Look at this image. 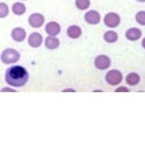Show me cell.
<instances>
[{
    "label": "cell",
    "instance_id": "16",
    "mask_svg": "<svg viewBox=\"0 0 145 146\" xmlns=\"http://www.w3.org/2000/svg\"><path fill=\"white\" fill-rule=\"evenodd\" d=\"M104 39L108 43H114L118 40V34L114 31H107L104 34Z\"/></svg>",
    "mask_w": 145,
    "mask_h": 146
},
{
    "label": "cell",
    "instance_id": "1",
    "mask_svg": "<svg viewBox=\"0 0 145 146\" xmlns=\"http://www.w3.org/2000/svg\"><path fill=\"white\" fill-rule=\"evenodd\" d=\"M28 80V73L22 66H13L7 68L6 72V81L13 87H22Z\"/></svg>",
    "mask_w": 145,
    "mask_h": 146
},
{
    "label": "cell",
    "instance_id": "21",
    "mask_svg": "<svg viewBox=\"0 0 145 146\" xmlns=\"http://www.w3.org/2000/svg\"><path fill=\"white\" fill-rule=\"evenodd\" d=\"M1 91H15V90H11V89H8V88H5V89L1 90Z\"/></svg>",
    "mask_w": 145,
    "mask_h": 146
},
{
    "label": "cell",
    "instance_id": "8",
    "mask_svg": "<svg viewBox=\"0 0 145 146\" xmlns=\"http://www.w3.org/2000/svg\"><path fill=\"white\" fill-rule=\"evenodd\" d=\"M11 36L17 42H22V41L25 40L26 36V30L24 29H22V27H16V29L12 30Z\"/></svg>",
    "mask_w": 145,
    "mask_h": 146
},
{
    "label": "cell",
    "instance_id": "20",
    "mask_svg": "<svg viewBox=\"0 0 145 146\" xmlns=\"http://www.w3.org/2000/svg\"><path fill=\"white\" fill-rule=\"evenodd\" d=\"M120 91H123V92H128L129 90L126 88V87H120L119 89L115 90V92H120Z\"/></svg>",
    "mask_w": 145,
    "mask_h": 146
},
{
    "label": "cell",
    "instance_id": "9",
    "mask_svg": "<svg viewBox=\"0 0 145 146\" xmlns=\"http://www.w3.org/2000/svg\"><path fill=\"white\" fill-rule=\"evenodd\" d=\"M46 32L52 36H55L60 33V26L57 22H49L46 26Z\"/></svg>",
    "mask_w": 145,
    "mask_h": 146
},
{
    "label": "cell",
    "instance_id": "17",
    "mask_svg": "<svg viewBox=\"0 0 145 146\" xmlns=\"http://www.w3.org/2000/svg\"><path fill=\"white\" fill-rule=\"evenodd\" d=\"M90 1L89 0H76V7L81 10H85L89 7Z\"/></svg>",
    "mask_w": 145,
    "mask_h": 146
},
{
    "label": "cell",
    "instance_id": "6",
    "mask_svg": "<svg viewBox=\"0 0 145 146\" xmlns=\"http://www.w3.org/2000/svg\"><path fill=\"white\" fill-rule=\"evenodd\" d=\"M44 17L38 13H34L28 17L29 25L32 27H35V29H38V27H41L44 24Z\"/></svg>",
    "mask_w": 145,
    "mask_h": 146
},
{
    "label": "cell",
    "instance_id": "2",
    "mask_svg": "<svg viewBox=\"0 0 145 146\" xmlns=\"http://www.w3.org/2000/svg\"><path fill=\"white\" fill-rule=\"evenodd\" d=\"M20 58V54L14 48H7L2 52L1 61L5 64H12L19 61Z\"/></svg>",
    "mask_w": 145,
    "mask_h": 146
},
{
    "label": "cell",
    "instance_id": "3",
    "mask_svg": "<svg viewBox=\"0 0 145 146\" xmlns=\"http://www.w3.org/2000/svg\"><path fill=\"white\" fill-rule=\"evenodd\" d=\"M106 81L111 86H116L122 81L121 72L117 70H111L106 74Z\"/></svg>",
    "mask_w": 145,
    "mask_h": 146
},
{
    "label": "cell",
    "instance_id": "10",
    "mask_svg": "<svg viewBox=\"0 0 145 146\" xmlns=\"http://www.w3.org/2000/svg\"><path fill=\"white\" fill-rule=\"evenodd\" d=\"M43 38L42 36L40 35L38 32H34L32 33L28 38V44L31 46L32 48H38L42 43Z\"/></svg>",
    "mask_w": 145,
    "mask_h": 146
},
{
    "label": "cell",
    "instance_id": "22",
    "mask_svg": "<svg viewBox=\"0 0 145 146\" xmlns=\"http://www.w3.org/2000/svg\"><path fill=\"white\" fill-rule=\"evenodd\" d=\"M142 47L145 48V38L142 39Z\"/></svg>",
    "mask_w": 145,
    "mask_h": 146
},
{
    "label": "cell",
    "instance_id": "18",
    "mask_svg": "<svg viewBox=\"0 0 145 146\" xmlns=\"http://www.w3.org/2000/svg\"><path fill=\"white\" fill-rule=\"evenodd\" d=\"M8 13H9V9H8L7 5L5 3H0V17H6Z\"/></svg>",
    "mask_w": 145,
    "mask_h": 146
},
{
    "label": "cell",
    "instance_id": "23",
    "mask_svg": "<svg viewBox=\"0 0 145 146\" xmlns=\"http://www.w3.org/2000/svg\"><path fill=\"white\" fill-rule=\"evenodd\" d=\"M139 2H145V0H137Z\"/></svg>",
    "mask_w": 145,
    "mask_h": 146
},
{
    "label": "cell",
    "instance_id": "15",
    "mask_svg": "<svg viewBox=\"0 0 145 146\" xmlns=\"http://www.w3.org/2000/svg\"><path fill=\"white\" fill-rule=\"evenodd\" d=\"M12 11H13V13L15 14V15L21 16L26 12V6L24 4L19 3V2L15 3L14 5H13V7H12Z\"/></svg>",
    "mask_w": 145,
    "mask_h": 146
},
{
    "label": "cell",
    "instance_id": "13",
    "mask_svg": "<svg viewBox=\"0 0 145 146\" xmlns=\"http://www.w3.org/2000/svg\"><path fill=\"white\" fill-rule=\"evenodd\" d=\"M81 33H82L81 29L79 26H76V25L70 26L67 30V34L70 38H78L81 36Z\"/></svg>",
    "mask_w": 145,
    "mask_h": 146
},
{
    "label": "cell",
    "instance_id": "19",
    "mask_svg": "<svg viewBox=\"0 0 145 146\" xmlns=\"http://www.w3.org/2000/svg\"><path fill=\"white\" fill-rule=\"evenodd\" d=\"M136 21H137L140 25L145 26V11H140L136 14Z\"/></svg>",
    "mask_w": 145,
    "mask_h": 146
},
{
    "label": "cell",
    "instance_id": "5",
    "mask_svg": "<svg viewBox=\"0 0 145 146\" xmlns=\"http://www.w3.org/2000/svg\"><path fill=\"white\" fill-rule=\"evenodd\" d=\"M111 66V59L106 55H99L95 58V67L98 70H107Z\"/></svg>",
    "mask_w": 145,
    "mask_h": 146
},
{
    "label": "cell",
    "instance_id": "7",
    "mask_svg": "<svg viewBox=\"0 0 145 146\" xmlns=\"http://www.w3.org/2000/svg\"><path fill=\"white\" fill-rule=\"evenodd\" d=\"M85 20L90 25H97L101 21V15L95 10H90L85 14Z\"/></svg>",
    "mask_w": 145,
    "mask_h": 146
},
{
    "label": "cell",
    "instance_id": "12",
    "mask_svg": "<svg viewBox=\"0 0 145 146\" xmlns=\"http://www.w3.org/2000/svg\"><path fill=\"white\" fill-rule=\"evenodd\" d=\"M45 46L48 49H55L60 46V39L55 38V36H49L45 40Z\"/></svg>",
    "mask_w": 145,
    "mask_h": 146
},
{
    "label": "cell",
    "instance_id": "14",
    "mask_svg": "<svg viewBox=\"0 0 145 146\" xmlns=\"http://www.w3.org/2000/svg\"><path fill=\"white\" fill-rule=\"evenodd\" d=\"M126 82L130 86H135L140 82V76L135 72H131L126 77Z\"/></svg>",
    "mask_w": 145,
    "mask_h": 146
},
{
    "label": "cell",
    "instance_id": "11",
    "mask_svg": "<svg viewBox=\"0 0 145 146\" xmlns=\"http://www.w3.org/2000/svg\"><path fill=\"white\" fill-rule=\"evenodd\" d=\"M140 36H142V31L137 27H131L126 32V38L131 41L138 40L140 38Z\"/></svg>",
    "mask_w": 145,
    "mask_h": 146
},
{
    "label": "cell",
    "instance_id": "4",
    "mask_svg": "<svg viewBox=\"0 0 145 146\" xmlns=\"http://www.w3.org/2000/svg\"><path fill=\"white\" fill-rule=\"evenodd\" d=\"M121 22V17L120 16L116 13H108L104 17V23L105 25L109 27H116L119 26Z\"/></svg>",
    "mask_w": 145,
    "mask_h": 146
}]
</instances>
